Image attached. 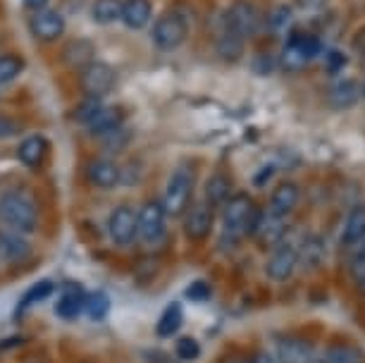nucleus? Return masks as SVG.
Returning <instances> with one entry per match:
<instances>
[{
    "instance_id": "obj_1",
    "label": "nucleus",
    "mask_w": 365,
    "mask_h": 363,
    "mask_svg": "<svg viewBox=\"0 0 365 363\" xmlns=\"http://www.w3.org/2000/svg\"><path fill=\"white\" fill-rule=\"evenodd\" d=\"M0 225L26 237L38 230L41 210L29 191L12 187L0 194Z\"/></svg>"
},
{
    "instance_id": "obj_2",
    "label": "nucleus",
    "mask_w": 365,
    "mask_h": 363,
    "mask_svg": "<svg viewBox=\"0 0 365 363\" xmlns=\"http://www.w3.org/2000/svg\"><path fill=\"white\" fill-rule=\"evenodd\" d=\"M222 232H225V239L230 242H241L244 237H251V230H253V223L260 213V208L253 203V198L249 194H232L230 201H227L222 208Z\"/></svg>"
},
{
    "instance_id": "obj_3",
    "label": "nucleus",
    "mask_w": 365,
    "mask_h": 363,
    "mask_svg": "<svg viewBox=\"0 0 365 363\" xmlns=\"http://www.w3.org/2000/svg\"><path fill=\"white\" fill-rule=\"evenodd\" d=\"M196 189V173L189 165H177L175 173L170 175L168 184H165V194L160 198L165 213L168 218H179L184 215V210L191 205Z\"/></svg>"
},
{
    "instance_id": "obj_4",
    "label": "nucleus",
    "mask_w": 365,
    "mask_h": 363,
    "mask_svg": "<svg viewBox=\"0 0 365 363\" xmlns=\"http://www.w3.org/2000/svg\"><path fill=\"white\" fill-rule=\"evenodd\" d=\"M322 51V41L315 34L306 31H294L287 39L284 48L279 53V67L287 72H299L303 70L313 58H318Z\"/></svg>"
},
{
    "instance_id": "obj_5",
    "label": "nucleus",
    "mask_w": 365,
    "mask_h": 363,
    "mask_svg": "<svg viewBox=\"0 0 365 363\" xmlns=\"http://www.w3.org/2000/svg\"><path fill=\"white\" fill-rule=\"evenodd\" d=\"M187 39H189V19L179 10L165 12L153 24V29H150V41H153V46L163 53L177 51Z\"/></svg>"
},
{
    "instance_id": "obj_6",
    "label": "nucleus",
    "mask_w": 365,
    "mask_h": 363,
    "mask_svg": "<svg viewBox=\"0 0 365 363\" xmlns=\"http://www.w3.org/2000/svg\"><path fill=\"white\" fill-rule=\"evenodd\" d=\"M108 235L117 249H129L139 242V210L129 203H120L108 215Z\"/></svg>"
},
{
    "instance_id": "obj_7",
    "label": "nucleus",
    "mask_w": 365,
    "mask_h": 363,
    "mask_svg": "<svg viewBox=\"0 0 365 363\" xmlns=\"http://www.w3.org/2000/svg\"><path fill=\"white\" fill-rule=\"evenodd\" d=\"M165 239H168V213L160 198H148L139 208V242L155 249Z\"/></svg>"
},
{
    "instance_id": "obj_8",
    "label": "nucleus",
    "mask_w": 365,
    "mask_h": 363,
    "mask_svg": "<svg viewBox=\"0 0 365 363\" xmlns=\"http://www.w3.org/2000/svg\"><path fill=\"white\" fill-rule=\"evenodd\" d=\"M220 19H222L232 31H237L244 41L253 39L260 31V26H263V15H260V10L251 0H234Z\"/></svg>"
},
{
    "instance_id": "obj_9",
    "label": "nucleus",
    "mask_w": 365,
    "mask_h": 363,
    "mask_svg": "<svg viewBox=\"0 0 365 363\" xmlns=\"http://www.w3.org/2000/svg\"><path fill=\"white\" fill-rule=\"evenodd\" d=\"M81 91L88 98H106V96L117 86V70L108 63L91 60L86 67H81L79 74Z\"/></svg>"
},
{
    "instance_id": "obj_10",
    "label": "nucleus",
    "mask_w": 365,
    "mask_h": 363,
    "mask_svg": "<svg viewBox=\"0 0 365 363\" xmlns=\"http://www.w3.org/2000/svg\"><path fill=\"white\" fill-rule=\"evenodd\" d=\"M34 258V246L26 235L12 232L0 225V263L10 268H22Z\"/></svg>"
},
{
    "instance_id": "obj_11",
    "label": "nucleus",
    "mask_w": 365,
    "mask_h": 363,
    "mask_svg": "<svg viewBox=\"0 0 365 363\" xmlns=\"http://www.w3.org/2000/svg\"><path fill=\"white\" fill-rule=\"evenodd\" d=\"M296 265H299V253H296V244L292 242H282L277 246H272L270 256H267L265 261V277L270 280V282H287V280H292Z\"/></svg>"
},
{
    "instance_id": "obj_12",
    "label": "nucleus",
    "mask_w": 365,
    "mask_h": 363,
    "mask_svg": "<svg viewBox=\"0 0 365 363\" xmlns=\"http://www.w3.org/2000/svg\"><path fill=\"white\" fill-rule=\"evenodd\" d=\"M287 230H289L287 218L272 213V210L265 208V210H260L256 223H253L251 237L256 239V244L272 249V246H277V244H282L287 239Z\"/></svg>"
},
{
    "instance_id": "obj_13",
    "label": "nucleus",
    "mask_w": 365,
    "mask_h": 363,
    "mask_svg": "<svg viewBox=\"0 0 365 363\" xmlns=\"http://www.w3.org/2000/svg\"><path fill=\"white\" fill-rule=\"evenodd\" d=\"M212 225H215V210L203 201L191 203L182 215V227L189 242H203V239H208Z\"/></svg>"
},
{
    "instance_id": "obj_14",
    "label": "nucleus",
    "mask_w": 365,
    "mask_h": 363,
    "mask_svg": "<svg viewBox=\"0 0 365 363\" xmlns=\"http://www.w3.org/2000/svg\"><path fill=\"white\" fill-rule=\"evenodd\" d=\"M274 361L277 363H313L315 347L313 342L299 337V334H279L274 337Z\"/></svg>"
},
{
    "instance_id": "obj_15",
    "label": "nucleus",
    "mask_w": 365,
    "mask_h": 363,
    "mask_svg": "<svg viewBox=\"0 0 365 363\" xmlns=\"http://www.w3.org/2000/svg\"><path fill=\"white\" fill-rule=\"evenodd\" d=\"M86 182L93 189L101 191H113L115 187L122 184V168L110 158V155H98L91 158L86 165Z\"/></svg>"
},
{
    "instance_id": "obj_16",
    "label": "nucleus",
    "mask_w": 365,
    "mask_h": 363,
    "mask_svg": "<svg viewBox=\"0 0 365 363\" xmlns=\"http://www.w3.org/2000/svg\"><path fill=\"white\" fill-rule=\"evenodd\" d=\"M65 29H67L65 17L53 8L36 10L31 15V34L41 44H55L58 39L65 36Z\"/></svg>"
},
{
    "instance_id": "obj_17",
    "label": "nucleus",
    "mask_w": 365,
    "mask_h": 363,
    "mask_svg": "<svg viewBox=\"0 0 365 363\" xmlns=\"http://www.w3.org/2000/svg\"><path fill=\"white\" fill-rule=\"evenodd\" d=\"M48 148H51V141L46 139L43 134H29L19 141L17 146V160L22 163L24 168L29 170H36L43 165L46 155H48Z\"/></svg>"
},
{
    "instance_id": "obj_18",
    "label": "nucleus",
    "mask_w": 365,
    "mask_h": 363,
    "mask_svg": "<svg viewBox=\"0 0 365 363\" xmlns=\"http://www.w3.org/2000/svg\"><path fill=\"white\" fill-rule=\"evenodd\" d=\"M301 201V189L296 182H279L277 187L272 189L270 194V201H267V210H272V213L277 215H284L289 218L296 210V205Z\"/></svg>"
},
{
    "instance_id": "obj_19",
    "label": "nucleus",
    "mask_w": 365,
    "mask_h": 363,
    "mask_svg": "<svg viewBox=\"0 0 365 363\" xmlns=\"http://www.w3.org/2000/svg\"><path fill=\"white\" fill-rule=\"evenodd\" d=\"M244 46H246V41L241 39L237 31H232L222 19H220V29H217V36H215L217 58L225 60V63H230V65L239 63L241 56H244Z\"/></svg>"
},
{
    "instance_id": "obj_20",
    "label": "nucleus",
    "mask_w": 365,
    "mask_h": 363,
    "mask_svg": "<svg viewBox=\"0 0 365 363\" xmlns=\"http://www.w3.org/2000/svg\"><path fill=\"white\" fill-rule=\"evenodd\" d=\"M125 120H127V113H125V108L122 106H103L98 113L93 115V120L88 122V125L84 127L88 134H93V136H103V134H108V132H115L117 127H122L125 125Z\"/></svg>"
},
{
    "instance_id": "obj_21",
    "label": "nucleus",
    "mask_w": 365,
    "mask_h": 363,
    "mask_svg": "<svg viewBox=\"0 0 365 363\" xmlns=\"http://www.w3.org/2000/svg\"><path fill=\"white\" fill-rule=\"evenodd\" d=\"M232 194L234 191H232L230 175L222 173V170H217V173H212L208 177V182H205V187H203V203H208L212 210H220L227 201H230Z\"/></svg>"
},
{
    "instance_id": "obj_22",
    "label": "nucleus",
    "mask_w": 365,
    "mask_h": 363,
    "mask_svg": "<svg viewBox=\"0 0 365 363\" xmlns=\"http://www.w3.org/2000/svg\"><path fill=\"white\" fill-rule=\"evenodd\" d=\"M153 5L150 0H122V24L132 31H141L150 24Z\"/></svg>"
},
{
    "instance_id": "obj_23",
    "label": "nucleus",
    "mask_w": 365,
    "mask_h": 363,
    "mask_svg": "<svg viewBox=\"0 0 365 363\" xmlns=\"http://www.w3.org/2000/svg\"><path fill=\"white\" fill-rule=\"evenodd\" d=\"M296 253H299V265H303L306 270H315L325 263L327 244L320 235H311V237L301 239V244L296 246Z\"/></svg>"
},
{
    "instance_id": "obj_24",
    "label": "nucleus",
    "mask_w": 365,
    "mask_h": 363,
    "mask_svg": "<svg viewBox=\"0 0 365 363\" xmlns=\"http://www.w3.org/2000/svg\"><path fill=\"white\" fill-rule=\"evenodd\" d=\"M84 299H86V292L81 290L79 285H70L63 292V297L58 299V304H55L58 318L77 320L79 316H84Z\"/></svg>"
},
{
    "instance_id": "obj_25",
    "label": "nucleus",
    "mask_w": 365,
    "mask_h": 363,
    "mask_svg": "<svg viewBox=\"0 0 365 363\" xmlns=\"http://www.w3.org/2000/svg\"><path fill=\"white\" fill-rule=\"evenodd\" d=\"M358 93H361V86H358L356 79H339L329 86L327 103L334 111H346V108H351L358 101Z\"/></svg>"
},
{
    "instance_id": "obj_26",
    "label": "nucleus",
    "mask_w": 365,
    "mask_h": 363,
    "mask_svg": "<svg viewBox=\"0 0 365 363\" xmlns=\"http://www.w3.org/2000/svg\"><path fill=\"white\" fill-rule=\"evenodd\" d=\"M339 239L344 246H356L361 239H365V205H356L346 215Z\"/></svg>"
},
{
    "instance_id": "obj_27",
    "label": "nucleus",
    "mask_w": 365,
    "mask_h": 363,
    "mask_svg": "<svg viewBox=\"0 0 365 363\" xmlns=\"http://www.w3.org/2000/svg\"><path fill=\"white\" fill-rule=\"evenodd\" d=\"M182 323H184V308L182 304H170L165 306V311L160 313L155 323V334L158 337H175V334L182 330Z\"/></svg>"
},
{
    "instance_id": "obj_28",
    "label": "nucleus",
    "mask_w": 365,
    "mask_h": 363,
    "mask_svg": "<svg viewBox=\"0 0 365 363\" xmlns=\"http://www.w3.org/2000/svg\"><path fill=\"white\" fill-rule=\"evenodd\" d=\"M313 363H361V352L351 344H332L315 356Z\"/></svg>"
},
{
    "instance_id": "obj_29",
    "label": "nucleus",
    "mask_w": 365,
    "mask_h": 363,
    "mask_svg": "<svg viewBox=\"0 0 365 363\" xmlns=\"http://www.w3.org/2000/svg\"><path fill=\"white\" fill-rule=\"evenodd\" d=\"M91 17H93V22L101 24V26L120 22V17H122V0H93Z\"/></svg>"
},
{
    "instance_id": "obj_30",
    "label": "nucleus",
    "mask_w": 365,
    "mask_h": 363,
    "mask_svg": "<svg viewBox=\"0 0 365 363\" xmlns=\"http://www.w3.org/2000/svg\"><path fill=\"white\" fill-rule=\"evenodd\" d=\"M53 294H55V282H53V280H38V282H34L29 290L22 294V301H19V311L43 304V301H48V297H53Z\"/></svg>"
},
{
    "instance_id": "obj_31",
    "label": "nucleus",
    "mask_w": 365,
    "mask_h": 363,
    "mask_svg": "<svg viewBox=\"0 0 365 363\" xmlns=\"http://www.w3.org/2000/svg\"><path fill=\"white\" fill-rule=\"evenodd\" d=\"M292 19H294V12L289 5H274V8L267 10V15L263 17V26L270 34H282L289 24H292Z\"/></svg>"
},
{
    "instance_id": "obj_32",
    "label": "nucleus",
    "mask_w": 365,
    "mask_h": 363,
    "mask_svg": "<svg viewBox=\"0 0 365 363\" xmlns=\"http://www.w3.org/2000/svg\"><path fill=\"white\" fill-rule=\"evenodd\" d=\"M65 60H67V63H70L72 67H77V70H81V67H86V65L93 60V44H91V41H84V39L74 41V44H72L70 48H67Z\"/></svg>"
},
{
    "instance_id": "obj_33",
    "label": "nucleus",
    "mask_w": 365,
    "mask_h": 363,
    "mask_svg": "<svg viewBox=\"0 0 365 363\" xmlns=\"http://www.w3.org/2000/svg\"><path fill=\"white\" fill-rule=\"evenodd\" d=\"M84 313L91 320H103L110 313V297L106 292H88L84 299Z\"/></svg>"
},
{
    "instance_id": "obj_34",
    "label": "nucleus",
    "mask_w": 365,
    "mask_h": 363,
    "mask_svg": "<svg viewBox=\"0 0 365 363\" xmlns=\"http://www.w3.org/2000/svg\"><path fill=\"white\" fill-rule=\"evenodd\" d=\"M22 72H24V60L19 56H15V53L0 56V86L15 81Z\"/></svg>"
},
{
    "instance_id": "obj_35",
    "label": "nucleus",
    "mask_w": 365,
    "mask_h": 363,
    "mask_svg": "<svg viewBox=\"0 0 365 363\" xmlns=\"http://www.w3.org/2000/svg\"><path fill=\"white\" fill-rule=\"evenodd\" d=\"M98 139H101L103 150H108V153H122V150L127 148L129 139H132V132L127 129V125H122V127H117L115 132L98 136Z\"/></svg>"
},
{
    "instance_id": "obj_36",
    "label": "nucleus",
    "mask_w": 365,
    "mask_h": 363,
    "mask_svg": "<svg viewBox=\"0 0 365 363\" xmlns=\"http://www.w3.org/2000/svg\"><path fill=\"white\" fill-rule=\"evenodd\" d=\"M103 106H106V101H103V98H88V96H86V98L81 101L77 108H74V113H72V120L77 122V125L86 127L88 122L93 120V115L98 113Z\"/></svg>"
},
{
    "instance_id": "obj_37",
    "label": "nucleus",
    "mask_w": 365,
    "mask_h": 363,
    "mask_svg": "<svg viewBox=\"0 0 365 363\" xmlns=\"http://www.w3.org/2000/svg\"><path fill=\"white\" fill-rule=\"evenodd\" d=\"M351 249H354V253H351L346 268H349V277L358 285L365 277V244H356Z\"/></svg>"
},
{
    "instance_id": "obj_38",
    "label": "nucleus",
    "mask_w": 365,
    "mask_h": 363,
    "mask_svg": "<svg viewBox=\"0 0 365 363\" xmlns=\"http://www.w3.org/2000/svg\"><path fill=\"white\" fill-rule=\"evenodd\" d=\"M198 354H201V347L194 337H182L177 342V356L182 361H194L198 359Z\"/></svg>"
},
{
    "instance_id": "obj_39",
    "label": "nucleus",
    "mask_w": 365,
    "mask_h": 363,
    "mask_svg": "<svg viewBox=\"0 0 365 363\" xmlns=\"http://www.w3.org/2000/svg\"><path fill=\"white\" fill-rule=\"evenodd\" d=\"M184 294H187V299H191V301H208L212 297V290L205 280H196V282H191L187 287Z\"/></svg>"
},
{
    "instance_id": "obj_40",
    "label": "nucleus",
    "mask_w": 365,
    "mask_h": 363,
    "mask_svg": "<svg viewBox=\"0 0 365 363\" xmlns=\"http://www.w3.org/2000/svg\"><path fill=\"white\" fill-rule=\"evenodd\" d=\"M19 132V122L10 115H0V139H12Z\"/></svg>"
},
{
    "instance_id": "obj_41",
    "label": "nucleus",
    "mask_w": 365,
    "mask_h": 363,
    "mask_svg": "<svg viewBox=\"0 0 365 363\" xmlns=\"http://www.w3.org/2000/svg\"><path fill=\"white\" fill-rule=\"evenodd\" d=\"M272 67H277V60H272L270 56H260L253 60V72L256 74H270Z\"/></svg>"
},
{
    "instance_id": "obj_42",
    "label": "nucleus",
    "mask_w": 365,
    "mask_h": 363,
    "mask_svg": "<svg viewBox=\"0 0 365 363\" xmlns=\"http://www.w3.org/2000/svg\"><path fill=\"white\" fill-rule=\"evenodd\" d=\"M344 65H346V58H344L339 51H332V53H329V58H327V72H329V74H332V72H339Z\"/></svg>"
},
{
    "instance_id": "obj_43",
    "label": "nucleus",
    "mask_w": 365,
    "mask_h": 363,
    "mask_svg": "<svg viewBox=\"0 0 365 363\" xmlns=\"http://www.w3.org/2000/svg\"><path fill=\"white\" fill-rule=\"evenodd\" d=\"M296 5H299L301 10H306V12H315V10L325 8L327 0H296Z\"/></svg>"
},
{
    "instance_id": "obj_44",
    "label": "nucleus",
    "mask_w": 365,
    "mask_h": 363,
    "mask_svg": "<svg viewBox=\"0 0 365 363\" xmlns=\"http://www.w3.org/2000/svg\"><path fill=\"white\" fill-rule=\"evenodd\" d=\"M246 363H277V361H274V356L270 352H256L246 359Z\"/></svg>"
},
{
    "instance_id": "obj_45",
    "label": "nucleus",
    "mask_w": 365,
    "mask_h": 363,
    "mask_svg": "<svg viewBox=\"0 0 365 363\" xmlns=\"http://www.w3.org/2000/svg\"><path fill=\"white\" fill-rule=\"evenodd\" d=\"M48 3H51V0H24V8L31 10V12H36V10L48 8Z\"/></svg>"
},
{
    "instance_id": "obj_46",
    "label": "nucleus",
    "mask_w": 365,
    "mask_h": 363,
    "mask_svg": "<svg viewBox=\"0 0 365 363\" xmlns=\"http://www.w3.org/2000/svg\"><path fill=\"white\" fill-rule=\"evenodd\" d=\"M356 287H358V292H361V297H365V277H363Z\"/></svg>"
},
{
    "instance_id": "obj_47",
    "label": "nucleus",
    "mask_w": 365,
    "mask_h": 363,
    "mask_svg": "<svg viewBox=\"0 0 365 363\" xmlns=\"http://www.w3.org/2000/svg\"><path fill=\"white\" fill-rule=\"evenodd\" d=\"M361 93H363V98H365V84L361 86Z\"/></svg>"
},
{
    "instance_id": "obj_48",
    "label": "nucleus",
    "mask_w": 365,
    "mask_h": 363,
    "mask_svg": "<svg viewBox=\"0 0 365 363\" xmlns=\"http://www.w3.org/2000/svg\"><path fill=\"white\" fill-rule=\"evenodd\" d=\"M358 244H365V239H361V242H358Z\"/></svg>"
}]
</instances>
